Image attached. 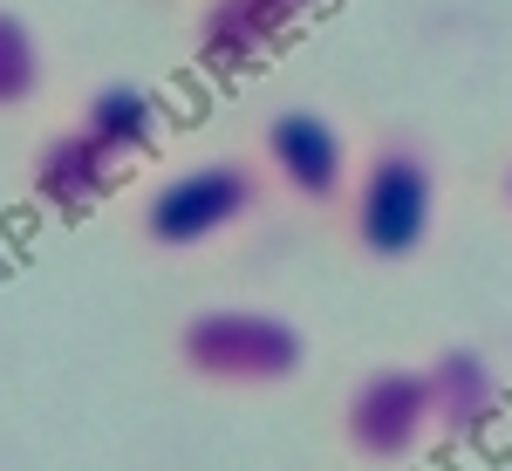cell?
<instances>
[{
  "mask_svg": "<svg viewBox=\"0 0 512 471\" xmlns=\"http://www.w3.org/2000/svg\"><path fill=\"white\" fill-rule=\"evenodd\" d=\"M437 212H444V178L424 137L410 130H383L362 164H355L349 192H342V233L369 267H410L424 260L437 239Z\"/></svg>",
  "mask_w": 512,
  "mask_h": 471,
  "instance_id": "cell-1",
  "label": "cell"
},
{
  "mask_svg": "<svg viewBox=\"0 0 512 471\" xmlns=\"http://www.w3.org/2000/svg\"><path fill=\"white\" fill-rule=\"evenodd\" d=\"M171 355H178L185 376L212 383V390H280V383L301 376L308 335L274 308L226 301V308L185 314L178 335H171Z\"/></svg>",
  "mask_w": 512,
  "mask_h": 471,
  "instance_id": "cell-2",
  "label": "cell"
},
{
  "mask_svg": "<svg viewBox=\"0 0 512 471\" xmlns=\"http://www.w3.org/2000/svg\"><path fill=\"white\" fill-rule=\"evenodd\" d=\"M267 178L253 157H205V164H185L171 171L158 192L144 198L137 212V233L151 239L158 253H198L212 239L239 233L253 212H267Z\"/></svg>",
  "mask_w": 512,
  "mask_h": 471,
  "instance_id": "cell-3",
  "label": "cell"
},
{
  "mask_svg": "<svg viewBox=\"0 0 512 471\" xmlns=\"http://www.w3.org/2000/svg\"><path fill=\"white\" fill-rule=\"evenodd\" d=\"M342 451L369 471H403L417 451H431V396H424V369L417 362H376L362 369L342 410H335Z\"/></svg>",
  "mask_w": 512,
  "mask_h": 471,
  "instance_id": "cell-4",
  "label": "cell"
},
{
  "mask_svg": "<svg viewBox=\"0 0 512 471\" xmlns=\"http://www.w3.org/2000/svg\"><path fill=\"white\" fill-rule=\"evenodd\" d=\"M260 178L280 185L308 212H342V192L355 178V151L335 117L294 103V110H274L267 130H260Z\"/></svg>",
  "mask_w": 512,
  "mask_h": 471,
  "instance_id": "cell-5",
  "label": "cell"
},
{
  "mask_svg": "<svg viewBox=\"0 0 512 471\" xmlns=\"http://www.w3.org/2000/svg\"><path fill=\"white\" fill-rule=\"evenodd\" d=\"M417 369L431 396V444H478L506 417V376L478 342H444Z\"/></svg>",
  "mask_w": 512,
  "mask_h": 471,
  "instance_id": "cell-6",
  "label": "cell"
},
{
  "mask_svg": "<svg viewBox=\"0 0 512 471\" xmlns=\"http://www.w3.org/2000/svg\"><path fill=\"white\" fill-rule=\"evenodd\" d=\"M321 0H205L192 21V55L205 69H246L274 55Z\"/></svg>",
  "mask_w": 512,
  "mask_h": 471,
  "instance_id": "cell-7",
  "label": "cell"
},
{
  "mask_svg": "<svg viewBox=\"0 0 512 471\" xmlns=\"http://www.w3.org/2000/svg\"><path fill=\"white\" fill-rule=\"evenodd\" d=\"M117 157L103 151V144H89L76 123H62V130H48L28 157V192L41 205H55V212H82V205H96V198L117 192Z\"/></svg>",
  "mask_w": 512,
  "mask_h": 471,
  "instance_id": "cell-8",
  "label": "cell"
},
{
  "mask_svg": "<svg viewBox=\"0 0 512 471\" xmlns=\"http://www.w3.org/2000/svg\"><path fill=\"white\" fill-rule=\"evenodd\" d=\"M76 130L89 144H103L117 164H130V157H151L164 144V103L144 82H103V89L82 96Z\"/></svg>",
  "mask_w": 512,
  "mask_h": 471,
  "instance_id": "cell-9",
  "label": "cell"
},
{
  "mask_svg": "<svg viewBox=\"0 0 512 471\" xmlns=\"http://www.w3.org/2000/svg\"><path fill=\"white\" fill-rule=\"evenodd\" d=\"M41 89V41L21 14L0 7V110H21Z\"/></svg>",
  "mask_w": 512,
  "mask_h": 471,
  "instance_id": "cell-10",
  "label": "cell"
},
{
  "mask_svg": "<svg viewBox=\"0 0 512 471\" xmlns=\"http://www.w3.org/2000/svg\"><path fill=\"white\" fill-rule=\"evenodd\" d=\"M499 205H506V219H512V157H506V171H499Z\"/></svg>",
  "mask_w": 512,
  "mask_h": 471,
  "instance_id": "cell-11",
  "label": "cell"
}]
</instances>
